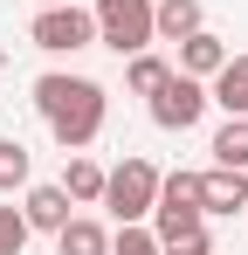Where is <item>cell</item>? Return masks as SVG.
Wrapping results in <instances>:
<instances>
[{
    "label": "cell",
    "instance_id": "cell-14",
    "mask_svg": "<svg viewBox=\"0 0 248 255\" xmlns=\"http://www.w3.org/2000/svg\"><path fill=\"white\" fill-rule=\"evenodd\" d=\"M165 76H172V62H159V55L145 48V55H131V69H124V90H131V97H152Z\"/></svg>",
    "mask_w": 248,
    "mask_h": 255
},
{
    "label": "cell",
    "instance_id": "cell-2",
    "mask_svg": "<svg viewBox=\"0 0 248 255\" xmlns=\"http://www.w3.org/2000/svg\"><path fill=\"white\" fill-rule=\"evenodd\" d=\"M152 7H159V0H97V7H90V14H97V42L118 48L124 62H131V55H145V48L159 42Z\"/></svg>",
    "mask_w": 248,
    "mask_h": 255
},
{
    "label": "cell",
    "instance_id": "cell-5",
    "mask_svg": "<svg viewBox=\"0 0 248 255\" xmlns=\"http://www.w3.org/2000/svg\"><path fill=\"white\" fill-rule=\"evenodd\" d=\"M207 104H214V97H207V83H200V76L172 69V76L152 90V125H159V131H193V125L207 118Z\"/></svg>",
    "mask_w": 248,
    "mask_h": 255
},
{
    "label": "cell",
    "instance_id": "cell-4",
    "mask_svg": "<svg viewBox=\"0 0 248 255\" xmlns=\"http://www.w3.org/2000/svg\"><path fill=\"white\" fill-rule=\"evenodd\" d=\"M28 42L48 48V55H76V48L97 42V14H83L76 0H62V7H41L35 21H28Z\"/></svg>",
    "mask_w": 248,
    "mask_h": 255
},
{
    "label": "cell",
    "instance_id": "cell-1",
    "mask_svg": "<svg viewBox=\"0 0 248 255\" xmlns=\"http://www.w3.org/2000/svg\"><path fill=\"white\" fill-rule=\"evenodd\" d=\"M35 111H41V125L55 131L62 152H83L104 131L111 97H104V83H90V76H41L35 83Z\"/></svg>",
    "mask_w": 248,
    "mask_h": 255
},
{
    "label": "cell",
    "instance_id": "cell-12",
    "mask_svg": "<svg viewBox=\"0 0 248 255\" xmlns=\"http://www.w3.org/2000/svg\"><path fill=\"white\" fill-rule=\"evenodd\" d=\"M55 255H111V235H104L97 221L69 214V228H55Z\"/></svg>",
    "mask_w": 248,
    "mask_h": 255
},
{
    "label": "cell",
    "instance_id": "cell-3",
    "mask_svg": "<svg viewBox=\"0 0 248 255\" xmlns=\"http://www.w3.org/2000/svg\"><path fill=\"white\" fill-rule=\"evenodd\" d=\"M104 207L118 214V221H145V214L159 207V166L131 152V159H124V166L104 179Z\"/></svg>",
    "mask_w": 248,
    "mask_h": 255
},
{
    "label": "cell",
    "instance_id": "cell-13",
    "mask_svg": "<svg viewBox=\"0 0 248 255\" xmlns=\"http://www.w3.org/2000/svg\"><path fill=\"white\" fill-rule=\"evenodd\" d=\"M214 166L248 172V118H228V125L214 131Z\"/></svg>",
    "mask_w": 248,
    "mask_h": 255
},
{
    "label": "cell",
    "instance_id": "cell-17",
    "mask_svg": "<svg viewBox=\"0 0 248 255\" xmlns=\"http://www.w3.org/2000/svg\"><path fill=\"white\" fill-rule=\"evenodd\" d=\"M28 235H35L28 214H21V207H0V255H21V249H28Z\"/></svg>",
    "mask_w": 248,
    "mask_h": 255
},
{
    "label": "cell",
    "instance_id": "cell-11",
    "mask_svg": "<svg viewBox=\"0 0 248 255\" xmlns=\"http://www.w3.org/2000/svg\"><path fill=\"white\" fill-rule=\"evenodd\" d=\"M152 28H159V42H186V35H200V0H159L152 7Z\"/></svg>",
    "mask_w": 248,
    "mask_h": 255
},
{
    "label": "cell",
    "instance_id": "cell-8",
    "mask_svg": "<svg viewBox=\"0 0 248 255\" xmlns=\"http://www.w3.org/2000/svg\"><path fill=\"white\" fill-rule=\"evenodd\" d=\"M69 193L62 186H28V200H21V214H28V228H41V235H55V228H69Z\"/></svg>",
    "mask_w": 248,
    "mask_h": 255
},
{
    "label": "cell",
    "instance_id": "cell-10",
    "mask_svg": "<svg viewBox=\"0 0 248 255\" xmlns=\"http://www.w3.org/2000/svg\"><path fill=\"white\" fill-rule=\"evenodd\" d=\"M228 118H248V55H228L221 62V76H214V90H207Z\"/></svg>",
    "mask_w": 248,
    "mask_h": 255
},
{
    "label": "cell",
    "instance_id": "cell-19",
    "mask_svg": "<svg viewBox=\"0 0 248 255\" xmlns=\"http://www.w3.org/2000/svg\"><path fill=\"white\" fill-rule=\"evenodd\" d=\"M41 7H62V0H41Z\"/></svg>",
    "mask_w": 248,
    "mask_h": 255
},
{
    "label": "cell",
    "instance_id": "cell-16",
    "mask_svg": "<svg viewBox=\"0 0 248 255\" xmlns=\"http://www.w3.org/2000/svg\"><path fill=\"white\" fill-rule=\"evenodd\" d=\"M111 255H165V249H159V235H152V228H138V221H124L118 235H111Z\"/></svg>",
    "mask_w": 248,
    "mask_h": 255
},
{
    "label": "cell",
    "instance_id": "cell-18",
    "mask_svg": "<svg viewBox=\"0 0 248 255\" xmlns=\"http://www.w3.org/2000/svg\"><path fill=\"white\" fill-rule=\"evenodd\" d=\"M165 255H214V235L207 228H186L179 242H165Z\"/></svg>",
    "mask_w": 248,
    "mask_h": 255
},
{
    "label": "cell",
    "instance_id": "cell-7",
    "mask_svg": "<svg viewBox=\"0 0 248 255\" xmlns=\"http://www.w3.org/2000/svg\"><path fill=\"white\" fill-rule=\"evenodd\" d=\"M221 62H228V42H221L214 28H200V35H186V42H179V62H172V69H186V76L214 83V76H221Z\"/></svg>",
    "mask_w": 248,
    "mask_h": 255
},
{
    "label": "cell",
    "instance_id": "cell-15",
    "mask_svg": "<svg viewBox=\"0 0 248 255\" xmlns=\"http://www.w3.org/2000/svg\"><path fill=\"white\" fill-rule=\"evenodd\" d=\"M28 145L21 138H0V193H14V186H28Z\"/></svg>",
    "mask_w": 248,
    "mask_h": 255
},
{
    "label": "cell",
    "instance_id": "cell-6",
    "mask_svg": "<svg viewBox=\"0 0 248 255\" xmlns=\"http://www.w3.org/2000/svg\"><path fill=\"white\" fill-rule=\"evenodd\" d=\"M200 214H248V172L235 166L200 172Z\"/></svg>",
    "mask_w": 248,
    "mask_h": 255
},
{
    "label": "cell",
    "instance_id": "cell-9",
    "mask_svg": "<svg viewBox=\"0 0 248 255\" xmlns=\"http://www.w3.org/2000/svg\"><path fill=\"white\" fill-rule=\"evenodd\" d=\"M104 179H111V172L97 166V159L69 152V166H62V193H69L76 207H97V200H104Z\"/></svg>",
    "mask_w": 248,
    "mask_h": 255
}]
</instances>
